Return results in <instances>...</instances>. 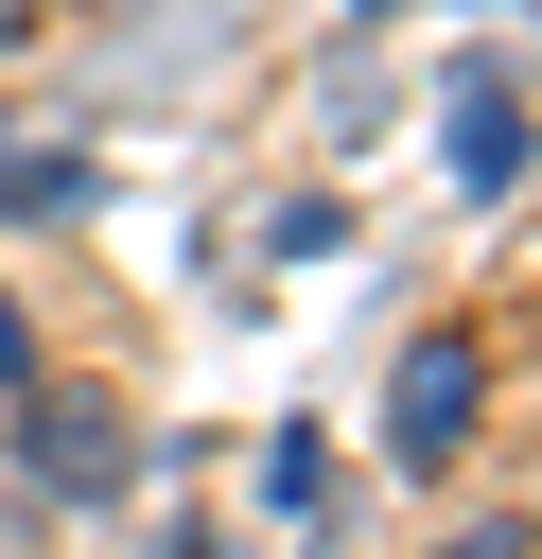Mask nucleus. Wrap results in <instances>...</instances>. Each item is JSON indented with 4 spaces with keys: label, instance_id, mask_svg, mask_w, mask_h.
Listing matches in <instances>:
<instances>
[{
    "label": "nucleus",
    "instance_id": "obj_1",
    "mask_svg": "<svg viewBox=\"0 0 542 559\" xmlns=\"http://www.w3.org/2000/svg\"><path fill=\"white\" fill-rule=\"evenodd\" d=\"M17 489H35V507H122V489H140L122 402H87V384H17Z\"/></svg>",
    "mask_w": 542,
    "mask_h": 559
},
{
    "label": "nucleus",
    "instance_id": "obj_2",
    "mask_svg": "<svg viewBox=\"0 0 542 559\" xmlns=\"http://www.w3.org/2000/svg\"><path fill=\"white\" fill-rule=\"evenodd\" d=\"M472 419H490V349H472V332H402V367H385V454H402V472H455Z\"/></svg>",
    "mask_w": 542,
    "mask_h": 559
},
{
    "label": "nucleus",
    "instance_id": "obj_3",
    "mask_svg": "<svg viewBox=\"0 0 542 559\" xmlns=\"http://www.w3.org/2000/svg\"><path fill=\"white\" fill-rule=\"evenodd\" d=\"M437 157H455V192H507V175H525V105H507V70H455V87H437Z\"/></svg>",
    "mask_w": 542,
    "mask_h": 559
},
{
    "label": "nucleus",
    "instance_id": "obj_4",
    "mask_svg": "<svg viewBox=\"0 0 542 559\" xmlns=\"http://www.w3.org/2000/svg\"><path fill=\"white\" fill-rule=\"evenodd\" d=\"M35 210H87V157H70V140H17V122H0V227H35Z\"/></svg>",
    "mask_w": 542,
    "mask_h": 559
},
{
    "label": "nucleus",
    "instance_id": "obj_5",
    "mask_svg": "<svg viewBox=\"0 0 542 559\" xmlns=\"http://www.w3.org/2000/svg\"><path fill=\"white\" fill-rule=\"evenodd\" d=\"M420 559H542V542H525V524H437Z\"/></svg>",
    "mask_w": 542,
    "mask_h": 559
},
{
    "label": "nucleus",
    "instance_id": "obj_6",
    "mask_svg": "<svg viewBox=\"0 0 542 559\" xmlns=\"http://www.w3.org/2000/svg\"><path fill=\"white\" fill-rule=\"evenodd\" d=\"M0 384H35V314L17 297H0Z\"/></svg>",
    "mask_w": 542,
    "mask_h": 559
},
{
    "label": "nucleus",
    "instance_id": "obj_7",
    "mask_svg": "<svg viewBox=\"0 0 542 559\" xmlns=\"http://www.w3.org/2000/svg\"><path fill=\"white\" fill-rule=\"evenodd\" d=\"M17 524H35V489H0V542H17Z\"/></svg>",
    "mask_w": 542,
    "mask_h": 559
}]
</instances>
